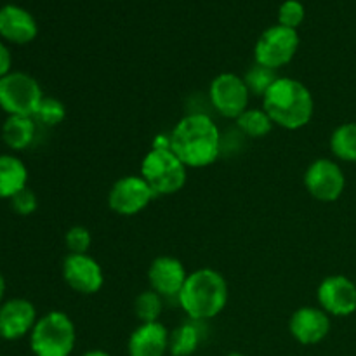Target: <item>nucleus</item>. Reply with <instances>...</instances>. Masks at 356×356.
<instances>
[{"mask_svg":"<svg viewBox=\"0 0 356 356\" xmlns=\"http://www.w3.org/2000/svg\"><path fill=\"white\" fill-rule=\"evenodd\" d=\"M277 79V70L266 68V66L257 65V63L250 66L245 72V75H243V82H245L250 96H257L261 99H263V96L268 92V89L273 86Z\"/></svg>","mask_w":356,"mask_h":356,"instance_id":"24","label":"nucleus"},{"mask_svg":"<svg viewBox=\"0 0 356 356\" xmlns=\"http://www.w3.org/2000/svg\"><path fill=\"white\" fill-rule=\"evenodd\" d=\"M61 275L65 284L82 296L97 294L104 285L103 268L89 254H68L63 259Z\"/></svg>","mask_w":356,"mask_h":356,"instance_id":"11","label":"nucleus"},{"mask_svg":"<svg viewBox=\"0 0 356 356\" xmlns=\"http://www.w3.org/2000/svg\"><path fill=\"white\" fill-rule=\"evenodd\" d=\"M65 245L68 254H89L92 245V235L86 226H72L65 233Z\"/></svg>","mask_w":356,"mask_h":356,"instance_id":"26","label":"nucleus"},{"mask_svg":"<svg viewBox=\"0 0 356 356\" xmlns=\"http://www.w3.org/2000/svg\"><path fill=\"white\" fill-rule=\"evenodd\" d=\"M236 127L245 138L263 139L273 131L275 124L263 108H249L236 118Z\"/></svg>","mask_w":356,"mask_h":356,"instance_id":"21","label":"nucleus"},{"mask_svg":"<svg viewBox=\"0 0 356 356\" xmlns=\"http://www.w3.org/2000/svg\"><path fill=\"white\" fill-rule=\"evenodd\" d=\"M37 320V308L30 299H6L0 305V339L13 343L30 337Z\"/></svg>","mask_w":356,"mask_h":356,"instance_id":"13","label":"nucleus"},{"mask_svg":"<svg viewBox=\"0 0 356 356\" xmlns=\"http://www.w3.org/2000/svg\"><path fill=\"white\" fill-rule=\"evenodd\" d=\"M152 148L167 149L170 148V134H159L152 143Z\"/></svg>","mask_w":356,"mask_h":356,"instance_id":"30","label":"nucleus"},{"mask_svg":"<svg viewBox=\"0 0 356 356\" xmlns=\"http://www.w3.org/2000/svg\"><path fill=\"white\" fill-rule=\"evenodd\" d=\"M82 356H111V355L106 353L104 350H89V351H86Z\"/></svg>","mask_w":356,"mask_h":356,"instance_id":"32","label":"nucleus"},{"mask_svg":"<svg viewBox=\"0 0 356 356\" xmlns=\"http://www.w3.org/2000/svg\"><path fill=\"white\" fill-rule=\"evenodd\" d=\"M35 122L44 127H58L66 118V106L58 97L44 96L33 115Z\"/></svg>","mask_w":356,"mask_h":356,"instance_id":"25","label":"nucleus"},{"mask_svg":"<svg viewBox=\"0 0 356 356\" xmlns=\"http://www.w3.org/2000/svg\"><path fill=\"white\" fill-rule=\"evenodd\" d=\"M229 289L226 278L212 268L188 273L183 291L177 296L181 309L193 322H207L221 315L228 305Z\"/></svg>","mask_w":356,"mask_h":356,"instance_id":"3","label":"nucleus"},{"mask_svg":"<svg viewBox=\"0 0 356 356\" xmlns=\"http://www.w3.org/2000/svg\"><path fill=\"white\" fill-rule=\"evenodd\" d=\"M139 176L149 184L156 197H169L179 193L188 179V167L170 148H152L141 162Z\"/></svg>","mask_w":356,"mask_h":356,"instance_id":"5","label":"nucleus"},{"mask_svg":"<svg viewBox=\"0 0 356 356\" xmlns=\"http://www.w3.org/2000/svg\"><path fill=\"white\" fill-rule=\"evenodd\" d=\"M0 356H3V355H0Z\"/></svg>","mask_w":356,"mask_h":356,"instance_id":"34","label":"nucleus"},{"mask_svg":"<svg viewBox=\"0 0 356 356\" xmlns=\"http://www.w3.org/2000/svg\"><path fill=\"white\" fill-rule=\"evenodd\" d=\"M305 186L315 200L330 204L339 200L346 190V176L336 160L316 159L306 169Z\"/></svg>","mask_w":356,"mask_h":356,"instance_id":"9","label":"nucleus"},{"mask_svg":"<svg viewBox=\"0 0 356 356\" xmlns=\"http://www.w3.org/2000/svg\"><path fill=\"white\" fill-rule=\"evenodd\" d=\"M263 110L273 124L285 131H299L312 122L315 113L313 94L301 80L278 76L263 96Z\"/></svg>","mask_w":356,"mask_h":356,"instance_id":"2","label":"nucleus"},{"mask_svg":"<svg viewBox=\"0 0 356 356\" xmlns=\"http://www.w3.org/2000/svg\"><path fill=\"white\" fill-rule=\"evenodd\" d=\"M38 35V23L33 14L16 3L0 7V38L6 44L26 45Z\"/></svg>","mask_w":356,"mask_h":356,"instance_id":"16","label":"nucleus"},{"mask_svg":"<svg viewBox=\"0 0 356 356\" xmlns=\"http://www.w3.org/2000/svg\"><path fill=\"white\" fill-rule=\"evenodd\" d=\"M306 16L305 6L299 0H285L278 9V24L298 30Z\"/></svg>","mask_w":356,"mask_h":356,"instance_id":"27","label":"nucleus"},{"mask_svg":"<svg viewBox=\"0 0 356 356\" xmlns=\"http://www.w3.org/2000/svg\"><path fill=\"white\" fill-rule=\"evenodd\" d=\"M186 278L188 271L184 264L172 256L155 257L148 268L149 289L162 296L163 299H177Z\"/></svg>","mask_w":356,"mask_h":356,"instance_id":"15","label":"nucleus"},{"mask_svg":"<svg viewBox=\"0 0 356 356\" xmlns=\"http://www.w3.org/2000/svg\"><path fill=\"white\" fill-rule=\"evenodd\" d=\"M13 72V54L6 42L0 40V79Z\"/></svg>","mask_w":356,"mask_h":356,"instance_id":"29","label":"nucleus"},{"mask_svg":"<svg viewBox=\"0 0 356 356\" xmlns=\"http://www.w3.org/2000/svg\"><path fill=\"white\" fill-rule=\"evenodd\" d=\"M6 292H7V282H6V277L2 275V271H0V305L6 301Z\"/></svg>","mask_w":356,"mask_h":356,"instance_id":"31","label":"nucleus"},{"mask_svg":"<svg viewBox=\"0 0 356 356\" xmlns=\"http://www.w3.org/2000/svg\"><path fill=\"white\" fill-rule=\"evenodd\" d=\"M299 49V33L298 30L273 24L266 28L257 38L254 45V59L257 65L266 68L278 70L294 59Z\"/></svg>","mask_w":356,"mask_h":356,"instance_id":"7","label":"nucleus"},{"mask_svg":"<svg viewBox=\"0 0 356 356\" xmlns=\"http://www.w3.org/2000/svg\"><path fill=\"white\" fill-rule=\"evenodd\" d=\"M332 329L330 315L320 306H302L296 309L289 320V332L302 346L320 344Z\"/></svg>","mask_w":356,"mask_h":356,"instance_id":"14","label":"nucleus"},{"mask_svg":"<svg viewBox=\"0 0 356 356\" xmlns=\"http://www.w3.org/2000/svg\"><path fill=\"white\" fill-rule=\"evenodd\" d=\"M156 195L139 174H129L111 184L108 191V207L118 216L139 214L145 211Z\"/></svg>","mask_w":356,"mask_h":356,"instance_id":"10","label":"nucleus"},{"mask_svg":"<svg viewBox=\"0 0 356 356\" xmlns=\"http://www.w3.org/2000/svg\"><path fill=\"white\" fill-rule=\"evenodd\" d=\"M202 343L200 322H184L170 330L169 353L172 356H191L197 353Z\"/></svg>","mask_w":356,"mask_h":356,"instance_id":"20","label":"nucleus"},{"mask_svg":"<svg viewBox=\"0 0 356 356\" xmlns=\"http://www.w3.org/2000/svg\"><path fill=\"white\" fill-rule=\"evenodd\" d=\"M330 152L341 162H356V122H346L330 134Z\"/></svg>","mask_w":356,"mask_h":356,"instance_id":"22","label":"nucleus"},{"mask_svg":"<svg viewBox=\"0 0 356 356\" xmlns=\"http://www.w3.org/2000/svg\"><path fill=\"white\" fill-rule=\"evenodd\" d=\"M163 313V298L155 291H143L134 301V315L141 323L160 322Z\"/></svg>","mask_w":356,"mask_h":356,"instance_id":"23","label":"nucleus"},{"mask_svg":"<svg viewBox=\"0 0 356 356\" xmlns=\"http://www.w3.org/2000/svg\"><path fill=\"white\" fill-rule=\"evenodd\" d=\"M169 134L170 149L188 169H205L221 155V131L207 113L186 115Z\"/></svg>","mask_w":356,"mask_h":356,"instance_id":"1","label":"nucleus"},{"mask_svg":"<svg viewBox=\"0 0 356 356\" xmlns=\"http://www.w3.org/2000/svg\"><path fill=\"white\" fill-rule=\"evenodd\" d=\"M28 167L16 153H0V200H10L28 188Z\"/></svg>","mask_w":356,"mask_h":356,"instance_id":"18","label":"nucleus"},{"mask_svg":"<svg viewBox=\"0 0 356 356\" xmlns=\"http://www.w3.org/2000/svg\"><path fill=\"white\" fill-rule=\"evenodd\" d=\"M28 341L35 356H70L76 344L75 323L68 313L47 312L38 316Z\"/></svg>","mask_w":356,"mask_h":356,"instance_id":"4","label":"nucleus"},{"mask_svg":"<svg viewBox=\"0 0 356 356\" xmlns=\"http://www.w3.org/2000/svg\"><path fill=\"white\" fill-rule=\"evenodd\" d=\"M42 99L40 82L30 73L13 70L0 79V110L6 117H33Z\"/></svg>","mask_w":356,"mask_h":356,"instance_id":"6","label":"nucleus"},{"mask_svg":"<svg viewBox=\"0 0 356 356\" xmlns=\"http://www.w3.org/2000/svg\"><path fill=\"white\" fill-rule=\"evenodd\" d=\"M170 332L162 322L139 323L127 341L129 356H165Z\"/></svg>","mask_w":356,"mask_h":356,"instance_id":"17","label":"nucleus"},{"mask_svg":"<svg viewBox=\"0 0 356 356\" xmlns=\"http://www.w3.org/2000/svg\"><path fill=\"white\" fill-rule=\"evenodd\" d=\"M318 306L330 316H350L356 312V284L344 275H330L316 289Z\"/></svg>","mask_w":356,"mask_h":356,"instance_id":"12","label":"nucleus"},{"mask_svg":"<svg viewBox=\"0 0 356 356\" xmlns=\"http://www.w3.org/2000/svg\"><path fill=\"white\" fill-rule=\"evenodd\" d=\"M10 209L16 212L17 216H31L38 209V198L33 190L24 188L23 191L10 198Z\"/></svg>","mask_w":356,"mask_h":356,"instance_id":"28","label":"nucleus"},{"mask_svg":"<svg viewBox=\"0 0 356 356\" xmlns=\"http://www.w3.org/2000/svg\"><path fill=\"white\" fill-rule=\"evenodd\" d=\"M38 124L33 117H6L0 138L10 152H26L37 139Z\"/></svg>","mask_w":356,"mask_h":356,"instance_id":"19","label":"nucleus"},{"mask_svg":"<svg viewBox=\"0 0 356 356\" xmlns=\"http://www.w3.org/2000/svg\"><path fill=\"white\" fill-rule=\"evenodd\" d=\"M226 356H245V355H242V353H229V355H226Z\"/></svg>","mask_w":356,"mask_h":356,"instance_id":"33","label":"nucleus"},{"mask_svg":"<svg viewBox=\"0 0 356 356\" xmlns=\"http://www.w3.org/2000/svg\"><path fill=\"white\" fill-rule=\"evenodd\" d=\"M209 101L221 117L236 120L245 110H249L250 92L243 76L232 72L219 73L209 86Z\"/></svg>","mask_w":356,"mask_h":356,"instance_id":"8","label":"nucleus"}]
</instances>
